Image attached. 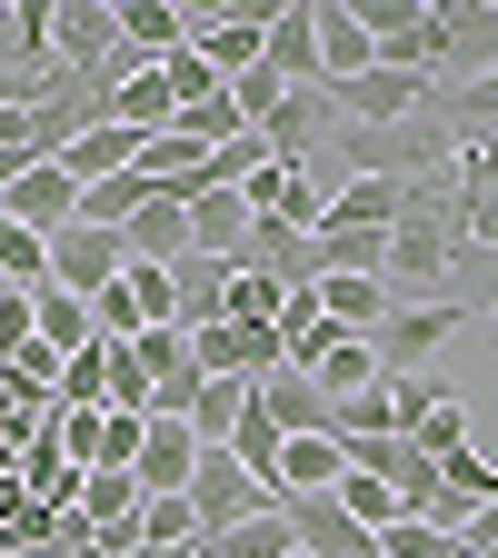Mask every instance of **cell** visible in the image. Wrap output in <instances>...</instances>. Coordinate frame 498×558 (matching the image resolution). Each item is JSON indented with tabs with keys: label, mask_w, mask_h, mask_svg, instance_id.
<instances>
[{
	"label": "cell",
	"mask_w": 498,
	"mask_h": 558,
	"mask_svg": "<svg viewBox=\"0 0 498 558\" xmlns=\"http://www.w3.org/2000/svg\"><path fill=\"white\" fill-rule=\"evenodd\" d=\"M418 190H429V180H339L319 220L329 230H399L409 209H418Z\"/></svg>",
	"instance_id": "7c38bea8"
},
{
	"label": "cell",
	"mask_w": 498,
	"mask_h": 558,
	"mask_svg": "<svg viewBox=\"0 0 498 558\" xmlns=\"http://www.w3.org/2000/svg\"><path fill=\"white\" fill-rule=\"evenodd\" d=\"M130 279V240L120 230H100V220H70L60 240H50V290H70V300H100V290H120Z\"/></svg>",
	"instance_id": "277c9868"
},
{
	"label": "cell",
	"mask_w": 498,
	"mask_h": 558,
	"mask_svg": "<svg viewBox=\"0 0 498 558\" xmlns=\"http://www.w3.org/2000/svg\"><path fill=\"white\" fill-rule=\"evenodd\" d=\"M180 499H190V519H199V538H220V529H250L259 509H279L269 499V488L230 459V449H199V469H190V488H180Z\"/></svg>",
	"instance_id": "3957f363"
},
{
	"label": "cell",
	"mask_w": 498,
	"mask_h": 558,
	"mask_svg": "<svg viewBox=\"0 0 498 558\" xmlns=\"http://www.w3.org/2000/svg\"><path fill=\"white\" fill-rule=\"evenodd\" d=\"M170 279H180V329H209V319L230 310V279H240V269H230V259H209V250H190Z\"/></svg>",
	"instance_id": "d4e9b609"
},
{
	"label": "cell",
	"mask_w": 498,
	"mask_h": 558,
	"mask_svg": "<svg viewBox=\"0 0 498 558\" xmlns=\"http://www.w3.org/2000/svg\"><path fill=\"white\" fill-rule=\"evenodd\" d=\"M309 379L329 389V409H339V399H360V389H379V379H389V369H379V339H349V329H339V339L319 349V369H309Z\"/></svg>",
	"instance_id": "603a6c76"
},
{
	"label": "cell",
	"mask_w": 498,
	"mask_h": 558,
	"mask_svg": "<svg viewBox=\"0 0 498 558\" xmlns=\"http://www.w3.org/2000/svg\"><path fill=\"white\" fill-rule=\"evenodd\" d=\"M31 329H40V349H60V360L100 349V319H90V300H70V290H31Z\"/></svg>",
	"instance_id": "7402d4cb"
},
{
	"label": "cell",
	"mask_w": 498,
	"mask_h": 558,
	"mask_svg": "<svg viewBox=\"0 0 498 558\" xmlns=\"http://www.w3.org/2000/svg\"><path fill=\"white\" fill-rule=\"evenodd\" d=\"M250 399H259V418H269L279 439H339V409H329V389H319L309 369H279V379H259Z\"/></svg>",
	"instance_id": "9c48e42d"
},
{
	"label": "cell",
	"mask_w": 498,
	"mask_h": 558,
	"mask_svg": "<svg viewBox=\"0 0 498 558\" xmlns=\"http://www.w3.org/2000/svg\"><path fill=\"white\" fill-rule=\"evenodd\" d=\"M190 469H199V439H190V418H150V439H139V488H150V499H180V488H190Z\"/></svg>",
	"instance_id": "9a60e30c"
},
{
	"label": "cell",
	"mask_w": 498,
	"mask_h": 558,
	"mask_svg": "<svg viewBox=\"0 0 498 558\" xmlns=\"http://www.w3.org/2000/svg\"><path fill=\"white\" fill-rule=\"evenodd\" d=\"M199 40V11H180V0H120V50L130 60H170Z\"/></svg>",
	"instance_id": "5bb4252c"
},
{
	"label": "cell",
	"mask_w": 498,
	"mask_h": 558,
	"mask_svg": "<svg viewBox=\"0 0 498 558\" xmlns=\"http://www.w3.org/2000/svg\"><path fill=\"white\" fill-rule=\"evenodd\" d=\"M81 478H90V469L70 459V449H60V429L40 418V429L21 439V488H31L40 509H81Z\"/></svg>",
	"instance_id": "2e32d148"
},
{
	"label": "cell",
	"mask_w": 498,
	"mask_h": 558,
	"mask_svg": "<svg viewBox=\"0 0 498 558\" xmlns=\"http://www.w3.org/2000/svg\"><path fill=\"white\" fill-rule=\"evenodd\" d=\"M339 439H399V399H389V379L360 389V399H339Z\"/></svg>",
	"instance_id": "f546056e"
},
{
	"label": "cell",
	"mask_w": 498,
	"mask_h": 558,
	"mask_svg": "<svg viewBox=\"0 0 498 558\" xmlns=\"http://www.w3.org/2000/svg\"><path fill=\"white\" fill-rule=\"evenodd\" d=\"M21 509H31V488H21V469H0V529H11Z\"/></svg>",
	"instance_id": "e575fe53"
},
{
	"label": "cell",
	"mask_w": 498,
	"mask_h": 558,
	"mask_svg": "<svg viewBox=\"0 0 498 558\" xmlns=\"http://www.w3.org/2000/svg\"><path fill=\"white\" fill-rule=\"evenodd\" d=\"M459 329H478L469 300H399V310L379 319V369H389V379H418V360L449 349Z\"/></svg>",
	"instance_id": "7a4b0ae2"
},
{
	"label": "cell",
	"mask_w": 498,
	"mask_h": 558,
	"mask_svg": "<svg viewBox=\"0 0 498 558\" xmlns=\"http://www.w3.org/2000/svg\"><path fill=\"white\" fill-rule=\"evenodd\" d=\"M81 199H90V190H81V180H70L60 160H31V170H21V190H11V199H0V209H11V220H21V230H40V240H60L70 220H81Z\"/></svg>",
	"instance_id": "8fae6325"
},
{
	"label": "cell",
	"mask_w": 498,
	"mask_h": 558,
	"mask_svg": "<svg viewBox=\"0 0 498 558\" xmlns=\"http://www.w3.org/2000/svg\"><path fill=\"white\" fill-rule=\"evenodd\" d=\"M269 70H279L290 90H319V31H309V0L269 11Z\"/></svg>",
	"instance_id": "d6986e66"
},
{
	"label": "cell",
	"mask_w": 498,
	"mask_h": 558,
	"mask_svg": "<svg viewBox=\"0 0 498 558\" xmlns=\"http://www.w3.org/2000/svg\"><path fill=\"white\" fill-rule=\"evenodd\" d=\"M498 70V0H439V90H469Z\"/></svg>",
	"instance_id": "5b68a950"
},
{
	"label": "cell",
	"mask_w": 498,
	"mask_h": 558,
	"mask_svg": "<svg viewBox=\"0 0 498 558\" xmlns=\"http://www.w3.org/2000/svg\"><path fill=\"white\" fill-rule=\"evenodd\" d=\"M170 130L190 140V150H230V140H250V110H240L230 90H209V100H190V110H180Z\"/></svg>",
	"instance_id": "4316f807"
},
{
	"label": "cell",
	"mask_w": 498,
	"mask_h": 558,
	"mask_svg": "<svg viewBox=\"0 0 498 558\" xmlns=\"http://www.w3.org/2000/svg\"><path fill=\"white\" fill-rule=\"evenodd\" d=\"M50 60L60 70H110L120 60V0H50Z\"/></svg>",
	"instance_id": "52a82bcc"
},
{
	"label": "cell",
	"mask_w": 498,
	"mask_h": 558,
	"mask_svg": "<svg viewBox=\"0 0 498 558\" xmlns=\"http://www.w3.org/2000/svg\"><path fill=\"white\" fill-rule=\"evenodd\" d=\"M290 558H319V548H290Z\"/></svg>",
	"instance_id": "d590c367"
},
{
	"label": "cell",
	"mask_w": 498,
	"mask_h": 558,
	"mask_svg": "<svg viewBox=\"0 0 498 558\" xmlns=\"http://www.w3.org/2000/svg\"><path fill=\"white\" fill-rule=\"evenodd\" d=\"M100 418H110V409H50V429H60V449L81 459V469H100Z\"/></svg>",
	"instance_id": "d6a6232c"
},
{
	"label": "cell",
	"mask_w": 498,
	"mask_h": 558,
	"mask_svg": "<svg viewBox=\"0 0 498 558\" xmlns=\"http://www.w3.org/2000/svg\"><path fill=\"white\" fill-rule=\"evenodd\" d=\"M360 21L389 70H429L439 81V0H360Z\"/></svg>",
	"instance_id": "8992f818"
},
{
	"label": "cell",
	"mask_w": 498,
	"mask_h": 558,
	"mask_svg": "<svg viewBox=\"0 0 498 558\" xmlns=\"http://www.w3.org/2000/svg\"><path fill=\"white\" fill-rule=\"evenodd\" d=\"M250 190H199L190 199V250H209V259H240V240H250Z\"/></svg>",
	"instance_id": "ac0fdd59"
},
{
	"label": "cell",
	"mask_w": 498,
	"mask_h": 558,
	"mask_svg": "<svg viewBox=\"0 0 498 558\" xmlns=\"http://www.w3.org/2000/svg\"><path fill=\"white\" fill-rule=\"evenodd\" d=\"M329 110L339 130H389V120H418V110H439V81L429 70H360V81H329Z\"/></svg>",
	"instance_id": "6da1fadb"
},
{
	"label": "cell",
	"mask_w": 498,
	"mask_h": 558,
	"mask_svg": "<svg viewBox=\"0 0 498 558\" xmlns=\"http://www.w3.org/2000/svg\"><path fill=\"white\" fill-rule=\"evenodd\" d=\"M339 478H349L339 439H290V449H279V499H329Z\"/></svg>",
	"instance_id": "44dd1931"
},
{
	"label": "cell",
	"mask_w": 498,
	"mask_h": 558,
	"mask_svg": "<svg viewBox=\"0 0 498 558\" xmlns=\"http://www.w3.org/2000/svg\"><path fill=\"white\" fill-rule=\"evenodd\" d=\"M409 449H418V459H459V449H469V409H459V399H439V409L409 429Z\"/></svg>",
	"instance_id": "4dcf8cb0"
},
{
	"label": "cell",
	"mask_w": 498,
	"mask_h": 558,
	"mask_svg": "<svg viewBox=\"0 0 498 558\" xmlns=\"http://www.w3.org/2000/svg\"><path fill=\"white\" fill-rule=\"evenodd\" d=\"M139 150H150V140H139V130H120V120H100V130H81V140H70V150H60V170H70V180H81V190H100V180H120V170H139Z\"/></svg>",
	"instance_id": "e0dca14e"
},
{
	"label": "cell",
	"mask_w": 498,
	"mask_h": 558,
	"mask_svg": "<svg viewBox=\"0 0 498 558\" xmlns=\"http://www.w3.org/2000/svg\"><path fill=\"white\" fill-rule=\"evenodd\" d=\"M199 60H209V81H250V70H269V11H199V40H190Z\"/></svg>",
	"instance_id": "ba28073f"
},
{
	"label": "cell",
	"mask_w": 498,
	"mask_h": 558,
	"mask_svg": "<svg viewBox=\"0 0 498 558\" xmlns=\"http://www.w3.org/2000/svg\"><path fill=\"white\" fill-rule=\"evenodd\" d=\"M399 310L389 279H319V319H339L349 339H379V319Z\"/></svg>",
	"instance_id": "ffe728a7"
},
{
	"label": "cell",
	"mask_w": 498,
	"mask_h": 558,
	"mask_svg": "<svg viewBox=\"0 0 498 558\" xmlns=\"http://www.w3.org/2000/svg\"><path fill=\"white\" fill-rule=\"evenodd\" d=\"M130 349H139V369H150L160 409L180 418V409H190V389H199V349H190V329H180V319H170V329H139ZM160 409H150V418H160Z\"/></svg>",
	"instance_id": "4fadbf2b"
},
{
	"label": "cell",
	"mask_w": 498,
	"mask_h": 558,
	"mask_svg": "<svg viewBox=\"0 0 498 558\" xmlns=\"http://www.w3.org/2000/svg\"><path fill=\"white\" fill-rule=\"evenodd\" d=\"M180 418H190V439H199V449H230V439H240V418H250V389H240V379H199Z\"/></svg>",
	"instance_id": "cb8c5ba5"
},
{
	"label": "cell",
	"mask_w": 498,
	"mask_h": 558,
	"mask_svg": "<svg viewBox=\"0 0 498 558\" xmlns=\"http://www.w3.org/2000/svg\"><path fill=\"white\" fill-rule=\"evenodd\" d=\"M309 31H319V90L379 70V40H369V21H360V0H309Z\"/></svg>",
	"instance_id": "30bf717a"
},
{
	"label": "cell",
	"mask_w": 498,
	"mask_h": 558,
	"mask_svg": "<svg viewBox=\"0 0 498 558\" xmlns=\"http://www.w3.org/2000/svg\"><path fill=\"white\" fill-rule=\"evenodd\" d=\"M160 81H170V100H180V110L220 90V81H209V60H199V50H170V60H160Z\"/></svg>",
	"instance_id": "836d02e7"
},
{
	"label": "cell",
	"mask_w": 498,
	"mask_h": 558,
	"mask_svg": "<svg viewBox=\"0 0 498 558\" xmlns=\"http://www.w3.org/2000/svg\"><path fill=\"white\" fill-rule=\"evenodd\" d=\"M300 548V529H290V509H259L250 529H220V538H209L199 558H290Z\"/></svg>",
	"instance_id": "83f0119b"
},
{
	"label": "cell",
	"mask_w": 498,
	"mask_h": 558,
	"mask_svg": "<svg viewBox=\"0 0 498 558\" xmlns=\"http://www.w3.org/2000/svg\"><path fill=\"white\" fill-rule=\"evenodd\" d=\"M379 548H389V558H469L439 519H399V529H379Z\"/></svg>",
	"instance_id": "1f68e13d"
},
{
	"label": "cell",
	"mask_w": 498,
	"mask_h": 558,
	"mask_svg": "<svg viewBox=\"0 0 498 558\" xmlns=\"http://www.w3.org/2000/svg\"><path fill=\"white\" fill-rule=\"evenodd\" d=\"M0 290H21V300H31V290H50V240H40V230H21L11 209H0Z\"/></svg>",
	"instance_id": "484cf974"
},
{
	"label": "cell",
	"mask_w": 498,
	"mask_h": 558,
	"mask_svg": "<svg viewBox=\"0 0 498 558\" xmlns=\"http://www.w3.org/2000/svg\"><path fill=\"white\" fill-rule=\"evenodd\" d=\"M339 509L360 519V529H399V519H409V499H399L389 478H369V469H349V478H339Z\"/></svg>",
	"instance_id": "f1b7e54d"
}]
</instances>
